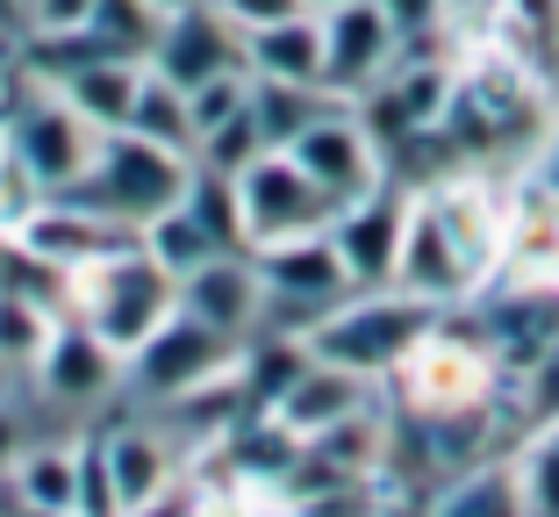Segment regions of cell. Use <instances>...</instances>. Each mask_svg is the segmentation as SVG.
I'll list each match as a JSON object with an SVG mask.
<instances>
[{
	"label": "cell",
	"mask_w": 559,
	"mask_h": 517,
	"mask_svg": "<svg viewBox=\"0 0 559 517\" xmlns=\"http://www.w3.org/2000/svg\"><path fill=\"white\" fill-rule=\"evenodd\" d=\"M251 259H259V281H265V331L309 338L345 295H359L345 281V267H337V251H330V231L273 245V251H251Z\"/></svg>",
	"instance_id": "8"
},
{
	"label": "cell",
	"mask_w": 559,
	"mask_h": 517,
	"mask_svg": "<svg viewBox=\"0 0 559 517\" xmlns=\"http://www.w3.org/2000/svg\"><path fill=\"white\" fill-rule=\"evenodd\" d=\"M495 273H502V187L480 180V173L416 180L395 287L452 317V309H466Z\"/></svg>",
	"instance_id": "1"
},
{
	"label": "cell",
	"mask_w": 559,
	"mask_h": 517,
	"mask_svg": "<svg viewBox=\"0 0 559 517\" xmlns=\"http://www.w3.org/2000/svg\"><path fill=\"white\" fill-rule=\"evenodd\" d=\"M8 517H80V510H22V503H15Z\"/></svg>",
	"instance_id": "37"
},
{
	"label": "cell",
	"mask_w": 559,
	"mask_h": 517,
	"mask_svg": "<svg viewBox=\"0 0 559 517\" xmlns=\"http://www.w3.org/2000/svg\"><path fill=\"white\" fill-rule=\"evenodd\" d=\"M187 180H194V158H187V151H165L136 130H108L100 151H94V166H86V180L72 187V201H86V209L108 216L116 231L144 237L165 209H180Z\"/></svg>",
	"instance_id": "4"
},
{
	"label": "cell",
	"mask_w": 559,
	"mask_h": 517,
	"mask_svg": "<svg viewBox=\"0 0 559 517\" xmlns=\"http://www.w3.org/2000/svg\"><path fill=\"white\" fill-rule=\"evenodd\" d=\"M366 402H373V381H359V374H345V367H323V360H309V367H301L295 381L273 396V410H265V418H273L287 438H301V446H309L316 432L359 418Z\"/></svg>",
	"instance_id": "17"
},
{
	"label": "cell",
	"mask_w": 559,
	"mask_h": 517,
	"mask_svg": "<svg viewBox=\"0 0 559 517\" xmlns=\"http://www.w3.org/2000/svg\"><path fill=\"white\" fill-rule=\"evenodd\" d=\"M395 58H402V36H395V22H388L380 0L323 8V80L337 101H359L373 80H388Z\"/></svg>",
	"instance_id": "12"
},
{
	"label": "cell",
	"mask_w": 559,
	"mask_h": 517,
	"mask_svg": "<svg viewBox=\"0 0 559 517\" xmlns=\"http://www.w3.org/2000/svg\"><path fill=\"white\" fill-rule=\"evenodd\" d=\"M22 446H29V424H22V410L8 402V388H0V482H8V468L22 460Z\"/></svg>",
	"instance_id": "34"
},
{
	"label": "cell",
	"mask_w": 559,
	"mask_h": 517,
	"mask_svg": "<svg viewBox=\"0 0 559 517\" xmlns=\"http://www.w3.org/2000/svg\"><path fill=\"white\" fill-rule=\"evenodd\" d=\"M72 317L130 360L144 338H158L165 324L180 317V273L165 267V259H151L144 237H136V245L108 251L100 267L72 273Z\"/></svg>",
	"instance_id": "3"
},
{
	"label": "cell",
	"mask_w": 559,
	"mask_h": 517,
	"mask_svg": "<svg viewBox=\"0 0 559 517\" xmlns=\"http://www.w3.org/2000/svg\"><path fill=\"white\" fill-rule=\"evenodd\" d=\"M180 317L223 331L230 345L265 331V281H259V259L251 251H215L201 259L194 273H180Z\"/></svg>",
	"instance_id": "13"
},
{
	"label": "cell",
	"mask_w": 559,
	"mask_h": 517,
	"mask_svg": "<svg viewBox=\"0 0 559 517\" xmlns=\"http://www.w3.org/2000/svg\"><path fill=\"white\" fill-rule=\"evenodd\" d=\"M0 489L22 510H80V438H29Z\"/></svg>",
	"instance_id": "22"
},
{
	"label": "cell",
	"mask_w": 559,
	"mask_h": 517,
	"mask_svg": "<svg viewBox=\"0 0 559 517\" xmlns=\"http://www.w3.org/2000/svg\"><path fill=\"white\" fill-rule=\"evenodd\" d=\"M0 381H8V367H0Z\"/></svg>",
	"instance_id": "42"
},
{
	"label": "cell",
	"mask_w": 559,
	"mask_h": 517,
	"mask_svg": "<svg viewBox=\"0 0 559 517\" xmlns=\"http://www.w3.org/2000/svg\"><path fill=\"white\" fill-rule=\"evenodd\" d=\"M100 460H108V482H116V503H122V517L130 510H144L151 496H158L173 474L187 468L180 460V438L173 432H158V424H100Z\"/></svg>",
	"instance_id": "18"
},
{
	"label": "cell",
	"mask_w": 559,
	"mask_h": 517,
	"mask_svg": "<svg viewBox=\"0 0 559 517\" xmlns=\"http://www.w3.org/2000/svg\"><path fill=\"white\" fill-rule=\"evenodd\" d=\"M502 273L559 281V187H516L502 195Z\"/></svg>",
	"instance_id": "19"
},
{
	"label": "cell",
	"mask_w": 559,
	"mask_h": 517,
	"mask_svg": "<svg viewBox=\"0 0 559 517\" xmlns=\"http://www.w3.org/2000/svg\"><path fill=\"white\" fill-rule=\"evenodd\" d=\"M8 151H15L22 166L44 180V195H72L86 180L100 151V130L72 108L58 86L44 80H22L15 72V101H8Z\"/></svg>",
	"instance_id": "6"
},
{
	"label": "cell",
	"mask_w": 559,
	"mask_h": 517,
	"mask_svg": "<svg viewBox=\"0 0 559 517\" xmlns=\"http://www.w3.org/2000/svg\"><path fill=\"white\" fill-rule=\"evenodd\" d=\"M301 8H309V15H323V8H345V0H301Z\"/></svg>",
	"instance_id": "39"
},
{
	"label": "cell",
	"mask_w": 559,
	"mask_h": 517,
	"mask_svg": "<svg viewBox=\"0 0 559 517\" xmlns=\"http://www.w3.org/2000/svg\"><path fill=\"white\" fill-rule=\"evenodd\" d=\"M287 158H295V166L309 173L330 201H359V195H373V187L388 180V151H380V137L359 122L352 101L323 108V116L287 144Z\"/></svg>",
	"instance_id": "11"
},
{
	"label": "cell",
	"mask_w": 559,
	"mask_h": 517,
	"mask_svg": "<svg viewBox=\"0 0 559 517\" xmlns=\"http://www.w3.org/2000/svg\"><path fill=\"white\" fill-rule=\"evenodd\" d=\"M402 402H409V418H474L502 396V367H495V352L480 345V331L452 309L438 317V331L402 360L395 374Z\"/></svg>",
	"instance_id": "5"
},
{
	"label": "cell",
	"mask_w": 559,
	"mask_h": 517,
	"mask_svg": "<svg viewBox=\"0 0 559 517\" xmlns=\"http://www.w3.org/2000/svg\"><path fill=\"white\" fill-rule=\"evenodd\" d=\"M0 58H15V44H0Z\"/></svg>",
	"instance_id": "40"
},
{
	"label": "cell",
	"mask_w": 559,
	"mask_h": 517,
	"mask_svg": "<svg viewBox=\"0 0 559 517\" xmlns=\"http://www.w3.org/2000/svg\"><path fill=\"white\" fill-rule=\"evenodd\" d=\"M424 517H531V510H524V489H516L510 460H480V468L452 474Z\"/></svg>",
	"instance_id": "23"
},
{
	"label": "cell",
	"mask_w": 559,
	"mask_h": 517,
	"mask_svg": "<svg viewBox=\"0 0 559 517\" xmlns=\"http://www.w3.org/2000/svg\"><path fill=\"white\" fill-rule=\"evenodd\" d=\"M516 489H524V510L531 517H559V410L538 418V432L516 446Z\"/></svg>",
	"instance_id": "27"
},
{
	"label": "cell",
	"mask_w": 559,
	"mask_h": 517,
	"mask_svg": "<svg viewBox=\"0 0 559 517\" xmlns=\"http://www.w3.org/2000/svg\"><path fill=\"white\" fill-rule=\"evenodd\" d=\"M245 66L251 80H287V86H323V15H295V22H273V30L245 36Z\"/></svg>",
	"instance_id": "21"
},
{
	"label": "cell",
	"mask_w": 559,
	"mask_h": 517,
	"mask_svg": "<svg viewBox=\"0 0 559 517\" xmlns=\"http://www.w3.org/2000/svg\"><path fill=\"white\" fill-rule=\"evenodd\" d=\"M237 180V231H245V251H273L295 245V237H323L337 201L309 180V173L287 158V151H259Z\"/></svg>",
	"instance_id": "7"
},
{
	"label": "cell",
	"mask_w": 559,
	"mask_h": 517,
	"mask_svg": "<svg viewBox=\"0 0 559 517\" xmlns=\"http://www.w3.org/2000/svg\"><path fill=\"white\" fill-rule=\"evenodd\" d=\"M15 245L36 251V259H44V267H58V273H86V267H100L108 251L136 245V231H116L108 216H94V209H86V201H72V195H50L44 209H36V216L15 231Z\"/></svg>",
	"instance_id": "16"
},
{
	"label": "cell",
	"mask_w": 559,
	"mask_h": 517,
	"mask_svg": "<svg viewBox=\"0 0 559 517\" xmlns=\"http://www.w3.org/2000/svg\"><path fill=\"white\" fill-rule=\"evenodd\" d=\"M209 503H215V496H209V482L180 468V474H173V482L158 489V496L144 503V510H130V517H209Z\"/></svg>",
	"instance_id": "32"
},
{
	"label": "cell",
	"mask_w": 559,
	"mask_h": 517,
	"mask_svg": "<svg viewBox=\"0 0 559 517\" xmlns=\"http://www.w3.org/2000/svg\"><path fill=\"white\" fill-rule=\"evenodd\" d=\"M130 130L151 137V144H165V151H187V158H194V116H187V94H180V86H165L158 72H144V94H136Z\"/></svg>",
	"instance_id": "29"
},
{
	"label": "cell",
	"mask_w": 559,
	"mask_h": 517,
	"mask_svg": "<svg viewBox=\"0 0 559 517\" xmlns=\"http://www.w3.org/2000/svg\"><path fill=\"white\" fill-rule=\"evenodd\" d=\"M237 352L245 345H230L223 331H209V324H194V317H173L158 338H144V345L122 360V381L158 396V402H180V396H194V388L223 381V374L237 367Z\"/></svg>",
	"instance_id": "10"
},
{
	"label": "cell",
	"mask_w": 559,
	"mask_h": 517,
	"mask_svg": "<svg viewBox=\"0 0 559 517\" xmlns=\"http://www.w3.org/2000/svg\"><path fill=\"white\" fill-rule=\"evenodd\" d=\"M323 108H337V94H323V86H287V80H251V116H259L265 144L287 151L301 130H309Z\"/></svg>",
	"instance_id": "24"
},
{
	"label": "cell",
	"mask_w": 559,
	"mask_h": 517,
	"mask_svg": "<svg viewBox=\"0 0 559 517\" xmlns=\"http://www.w3.org/2000/svg\"><path fill=\"white\" fill-rule=\"evenodd\" d=\"M144 251H151V259H165L173 273H194L201 259H215V251H237V245H223V237H215L209 223L187 209V195H180V209H165V216L144 231Z\"/></svg>",
	"instance_id": "26"
},
{
	"label": "cell",
	"mask_w": 559,
	"mask_h": 517,
	"mask_svg": "<svg viewBox=\"0 0 559 517\" xmlns=\"http://www.w3.org/2000/svg\"><path fill=\"white\" fill-rule=\"evenodd\" d=\"M0 259H8V237H0Z\"/></svg>",
	"instance_id": "41"
},
{
	"label": "cell",
	"mask_w": 559,
	"mask_h": 517,
	"mask_svg": "<svg viewBox=\"0 0 559 517\" xmlns=\"http://www.w3.org/2000/svg\"><path fill=\"white\" fill-rule=\"evenodd\" d=\"M144 8H158V15H180V8H194V0H144Z\"/></svg>",
	"instance_id": "36"
},
{
	"label": "cell",
	"mask_w": 559,
	"mask_h": 517,
	"mask_svg": "<svg viewBox=\"0 0 559 517\" xmlns=\"http://www.w3.org/2000/svg\"><path fill=\"white\" fill-rule=\"evenodd\" d=\"M100 0H29V36H66V30H86Z\"/></svg>",
	"instance_id": "33"
},
{
	"label": "cell",
	"mask_w": 559,
	"mask_h": 517,
	"mask_svg": "<svg viewBox=\"0 0 559 517\" xmlns=\"http://www.w3.org/2000/svg\"><path fill=\"white\" fill-rule=\"evenodd\" d=\"M438 317H444V309L402 295V287H373V295H345L309 338H301V345H309V360L345 367V374H359V381L380 388V381H395L402 360L438 331Z\"/></svg>",
	"instance_id": "2"
},
{
	"label": "cell",
	"mask_w": 559,
	"mask_h": 517,
	"mask_svg": "<svg viewBox=\"0 0 559 517\" xmlns=\"http://www.w3.org/2000/svg\"><path fill=\"white\" fill-rule=\"evenodd\" d=\"M151 72H158L165 86L194 94V86L230 80V72H251V66H245V36L215 15L209 0H194V8H180V15H165L158 50H151Z\"/></svg>",
	"instance_id": "14"
},
{
	"label": "cell",
	"mask_w": 559,
	"mask_h": 517,
	"mask_svg": "<svg viewBox=\"0 0 559 517\" xmlns=\"http://www.w3.org/2000/svg\"><path fill=\"white\" fill-rule=\"evenodd\" d=\"M259 517H301V510H295V503H265Z\"/></svg>",
	"instance_id": "38"
},
{
	"label": "cell",
	"mask_w": 559,
	"mask_h": 517,
	"mask_svg": "<svg viewBox=\"0 0 559 517\" xmlns=\"http://www.w3.org/2000/svg\"><path fill=\"white\" fill-rule=\"evenodd\" d=\"M144 72L151 66H130V58H86V66L58 72V80H44V86H58V94H66L100 137H108V130H130L136 94H144Z\"/></svg>",
	"instance_id": "20"
},
{
	"label": "cell",
	"mask_w": 559,
	"mask_h": 517,
	"mask_svg": "<svg viewBox=\"0 0 559 517\" xmlns=\"http://www.w3.org/2000/svg\"><path fill=\"white\" fill-rule=\"evenodd\" d=\"M259 151H273L265 144V130H259V116H251V101L237 108V116H223L215 130H201V144H194V166H209V173H245Z\"/></svg>",
	"instance_id": "30"
},
{
	"label": "cell",
	"mask_w": 559,
	"mask_h": 517,
	"mask_svg": "<svg viewBox=\"0 0 559 517\" xmlns=\"http://www.w3.org/2000/svg\"><path fill=\"white\" fill-rule=\"evenodd\" d=\"M29 381H36V396L66 402V410H86V402H100L122 381V352L100 331H86L80 317H58V331H50V345H44Z\"/></svg>",
	"instance_id": "15"
},
{
	"label": "cell",
	"mask_w": 559,
	"mask_h": 517,
	"mask_svg": "<svg viewBox=\"0 0 559 517\" xmlns=\"http://www.w3.org/2000/svg\"><path fill=\"white\" fill-rule=\"evenodd\" d=\"M50 331H58V317H50V309H36V302H22V295H8V287H0V367H8V381H15V374L29 381V374H36Z\"/></svg>",
	"instance_id": "28"
},
{
	"label": "cell",
	"mask_w": 559,
	"mask_h": 517,
	"mask_svg": "<svg viewBox=\"0 0 559 517\" xmlns=\"http://www.w3.org/2000/svg\"><path fill=\"white\" fill-rule=\"evenodd\" d=\"M215 15L230 22L237 36H259V30H273V22H295V15H309L301 0H209Z\"/></svg>",
	"instance_id": "31"
},
{
	"label": "cell",
	"mask_w": 559,
	"mask_h": 517,
	"mask_svg": "<svg viewBox=\"0 0 559 517\" xmlns=\"http://www.w3.org/2000/svg\"><path fill=\"white\" fill-rule=\"evenodd\" d=\"M158 30H165V15L144 8V0H100L94 15H86V36H94L108 58H130V66H151Z\"/></svg>",
	"instance_id": "25"
},
{
	"label": "cell",
	"mask_w": 559,
	"mask_h": 517,
	"mask_svg": "<svg viewBox=\"0 0 559 517\" xmlns=\"http://www.w3.org/2000/svg\"><path fill=\"white\" fill-rule=\"evenodd\" d=\"M29 36V0H0V44H22Z\"/></svg>",
	"instance_id": "35"
},
{
	"label": "cell",
	"mask_w": 559,
	"mask_h": 517,
	"mask_svg": "<svg viewBox=\"0 0 559 517\" xmlns=\"http://www.w3.org/2000/svg\"><path fill=\"white\" fill-rule=\"evenodd\" d=\"M402 237H409V187H395V180H380L359 201H337V216H330V251H337V267H345V281L359 295L395 287Z\"/></svg>",
	"instance_id": "9"
}]
</instances>
